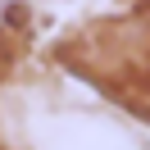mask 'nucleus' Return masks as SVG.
<instances>
[{
  "label": "nucleus",
  "instance_id": "1",
  "mask_svg": "<svg viewBox=\"0 0 150 150\" xmlns=\"http://www.w3.org/2000/svg\"><path fill=\"white\" fill-rule=\"evenodd\" d=\"M68 55H77V73L91 77L105 96L150 118V0L123 18L96 23L68 46Z\"/></svg>",
  "mask_w": 150,
  "mask_h": 150
}]
</instances>
